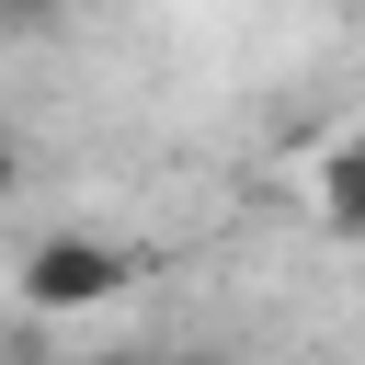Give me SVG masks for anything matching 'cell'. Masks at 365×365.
I'll return each mask as SVG.
<instances>
[{"label": "cell", "mask_w": 365, "mask_h": 365, "mask_svg": "<svg viewBox=\"0 0 365 365\" xmlns=\"http://www.w3.org/2000/svg\"><path fill=\"white\" fill-rule=\"evenodd\" d=\"M125 285H137V251L103 240V228H46V240L23 251V308H34V319L103 308V297H125Z\"/></svg>", "instance_id": "obj_1"}, {"label": "cell", "mask_w": 365, "mask_h": 365, "mask_svg": "<svg viewBox=\"0 0 365 365\" xmlns=\"http://www.w3.org/2000/svg\"><path fill=\"white\" fill-rule=\"evenodd\" d=\"M319 228L331 240H365V125H342L331 160H319Z\"/></svg>", "instance_id": "obj_2"}, {"label": "cell", "mask_w": 365, "mask_h": 365, "mask_svg": "<svg viewBox=\"0 0 365 365\" xmlns=\"http://www.w3.org/2000/svg\"><path fill=\"white\" fill-rule=\"evenodd\" d=\"M57 11H68V0H11V34H46Z\"/></svg>", "instance_id": "obj_3"}, {"label": "cell", "mask_w": 365, "mask_h": 365, "mask_svg": "<svg viewBox=\"0 0 365 365\" xmlns=\"http://www.w3.org/2000/svg\"><path fill=\"white\" fill-rule=\"evenodd\" d=\"M103 365H171V354H103Z\"/></svg>", "instance_id": "obj_4"}]
</instances>
